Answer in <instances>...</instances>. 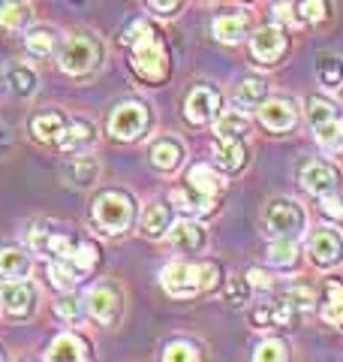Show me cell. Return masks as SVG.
<instances>
[{
	"label": "cell",
	"instance_id": "3957f363",
	"mask_svg": "<svg viewBox=\"0 0 343 362\" xmlns=\"http://www.w3.org/2000/svg\"><path fill=\"white\" fill-rule=\"evenodd\" d=\"M133 214H136V206L124 190H106V194H100L94 199V223L109 235L127 233L133 223Z\"/></svg>",
	"mask_w": 343,
	"mask_h": 362
},
{
	"label": "cell",
	"instance_id": "ab89813d",
	"mask_svg": "<svg viewBox=\"0 0 343 362\" xmlns=\"http://www.w3.org/2000/svg\"><path fill=\"white\" fill-rule=\"evenodd\" d=\"M250 296V281L247 278H229L226 284V302L229 305H244Z\"/></svg>",
	"mask_w": 343,
	"mask_h": 362
},
{
	"label": "cell",
	"instance_id": "ba28073f",
	"mask_svg": "<svg viewBox=\"0 0 343 362\" xmlns=\"http://www.w3.org/2000/svg\"><path fill=\"white\" fill-rule=\"evenodd\" d=\"M148 124H151L148 106L139 103V100H130V103H121L112 112L109 133H112V139H118V142H133L148 130Z\"/></svg>",
	"mask_w": 343,
	"mask_h": 362
},
{
	"label": "cell",
	"instance_id": "4fadbf2b",
	"mask_svg": "<svg viewBox=\"0 0 343 362\" xmlns=\"http://www.w3.org/2000/svg\"><path fill=\"white\" fill-rule=\"evenodd\" d=\"M286 45H289V40H286V30L280 25H265L250 37V52H253V58L265 66L277 64L283 58Z\"/></svg>",
	"mask_w": 343,
	"mask_h": 362
},
{
	"label": "cell",
	"instance_id": "8fae6325",
	"mask_svg": "<svg viewBox=\"0 0 343 362\" xmlns=\"http://www.w3.org/2000/svg\"><path fill=\"white\" fill-rule=\"evenodd\" d=\"M307 251L319 269H335L343 263V235L335 226H316L307 242Z\"/></svg>",
	"mask_w": 343,
	"mask_h": 362
},
{
	"label": "cell",
	"instance_id": "7402d4cb",
	"mask_svg": "<svg viewBox=\"0 0 343 362\" xmlns=\"http://www.w3.org/2000/svg\"><path fill=\"white\" fill-rule=\"evenodd\" d=\"M172 226V209L166 202H148L145 211H142V233L148 239H160L166 235Z\"/></svg>",
	"mask_w": 343,
	"mask_h": 362
},
{
	"label": "cell",
	"instance_id": "7a4b0ae2",
	"mask_svg": "<svg viewBox=\"0 0 343 362\" xmlns=\"http://www.w3.org/2000/svg\"><path fill=\"white\" fill-rule=\"evenodd\" d=\"M307 226V211L289 197L271 199L265 211H262V233L268 239H295Z\"/></svg>",
	"mask_w": 343,
	"mask_h": 362
},
{
	"label": "cell",
	"instance_id": "b9f144b4",
	"mask_svg": "<svg viewBox=\"0 0 343 362\" xmlns=\"http://www.w3.org/2000/svg\"><path fill=\"white\" fill-rule=\"evenodd\" d=\"M319 206L331 218V223H343V197L340 194H328V197H319Z\"/></svg>",
	"mask_w": 343,
	"mask_h": 362
},
{
	"label": "cell",
	"instance_id": "7dc6e473",
	"mask_svg": "<svg viewBox=\"0 0 343 362\" xmlns=\"http://www.w3.org/2000/svg\"><path fill=\"white\" fill-rule=\"evenodd\" d=\"M247 281H250V287H262V290L271 284L268 275H265V272H259V269H250V272H247Z\"/></svg>",
	"mask_w": 343,
	"mask_h": 362
},
{
	"label": "cell",
	"instance_id": "2e32d148",
	"mask_svg": "<svg viewBox=\"0 0 343 362\" xmlns=\"http://www.w3.org/2000/svg\"><path fill=\"white\" fill-rule=\"evenodd\" d=\"M214 163L223 173H241L247 166V145L244 139H217L214 142Z\"/></svg>",
	"mask_w": 343,
	"mask_h": 362
},
{
	"label": "cell",
	"instance_id": "9c48e42d",
	"mask_svg": "<svg viewBox=\"0 0 343 362\" xmlns=\"http://www.w3.org/2000/svg\"><path fill=\"white\" fill-rule=\"evenodd\" d=\"M163 287L175 299H193L202 293V263H169L163 269Z\"/></svg>",
	"mask_w": 343,
	"mask_h": 362
},
{
	"label": "cell",
	"instance_id": "d590c367",
	"mask_svg": "<svg viewBox=\"0 0 343 362\" xmlns=\"http://www.w3.org/2000/svg\"><path fill=\"white\" fill-rule=\"evenodd\" d=\"M280 302H283V305H289V308H295L299 314H304V311H311V308H313L316 293L307 287V284H295V287H286V290H283Z\"/></svg>",
	"mask_w": 343,
	"mask_h": 362
},
{
	"label": "cell",
	"instance_id": "cb8c5ba5",
	"mask_svg": "<svg viewBox=\"0 0 343 362\" xmlns=\"http://www.w3.org/2000/svg\"><path fill=\"white\" fill-rule=\"evenodd\" d=\"M88 344L82 341L78 335L73 332H66V335H57L52 347H49V354H45V359H73V362H82L88 359Z\"/></svg>",
	"mask_w": 343,
	"mask_h": 362
},
{
	"label": "cell",
	"instance_id": "5b68a950",
	"mask_svg": "<svg viewBox=\"0 0 343 362\" xmlns=\"http://www.w3.org/2000/svg\"><path fill=\"white\" fill-rule=\"evenodd\" d=\"M307 121H311V130L319 139V145H325V148H335L343 139V115L331 100L307 97Z\"/></svg>",
	"mask_w": 343,
	"mask_h": 362
},
{
	"label": "cell",
	"instance_id": "83f0119b",
	"mask_svg": "<svg viewBox=\"0 0 343 362\" xmlns=\"http://www.w3.org/2000/svg\"><path fill=\"white\" fill-rule=\"evenodd\" d=\"M247 130H250V118L244 115V112H238V109L223 112V115L217 118V124H214L217 139H244Z\"/></svg>",
	"mask_w": 343,
	"mask_h": 362
},
{
	"label": "cell",
	"instance_id": "e575fe53",
	"mask_svg": "<svg viewBox=\"0 0 343 362\" xmlns=\"http://www.w3.org/2000/svg\"><path fill=\"white\" fill-rule=\"evenodd\" d=\"M253 359L256 362H283V359H289V341H283V338H265V341L256 344Z\"/></svg>",
	"mask_w": 343,
	"mask_h": 362
},
{
	"label": "cell",
	"instance_id": "74e56055",
	"mask_svg": "<svg viewBox=\"0 0 343 362\" xmlns=\"http://www.w3.org/2000/svg\"><path fill=\"white\" fill-rule=\"evenodd\" d=\"M9 85H13L16 94L28 97L37 90V76H33V70H28V66H16V70L9 73Z\"/></svg>",
	"mask_w": 343,
	"mask_h": 362
},
{
	"label": "cell",
	"instance_id": "e0dca14e",
	"mask_svg": "<svg viewBox=\"0 0 343 362\" xmlns=\"http://www.w3.org/2000/svg\"><path fill=\"white\" fill-rule=\"evenodd\" d=\"M169 239H172V245H175L178 251L196 254V251H202V247H205L208 235H205V230L196 221H178V223L169 226Z\"/></svg>",
	"mask_w": 343,
	"mask_h": 362
},
{
	"label": "cell",
	"instance_id": "d6a6232c",
	"mask_svg": "<svg viewBox=\"0 0 343 362\" xmlns=\"http://www.w3.org/2000/svg\"><path fill=\"white\" fill-rule=\"evenodd\" d=\"M30 21V6L25 0H0V25L9 30H18Z\"/></svg>",
	"mask_w": 343,
	"mask_h": 362
},
{
	"label": "cell",
	"instance_id": "f6af8a7d",
	"mask_svg": "<svg viewBox=\"0 0 343 362\" xmlns=\"http://www.w3.org/2000/svg\"><path fill=\"white\" fill-rule=\"evenodd\" d=\"M151 4V9L154 13H160V16H172L175 9L181 6V0H148Z\"/></svg>",
	"mask_w": 343,
	"mask_h": 362
},
{
	"label": "cell",
	"instance_id": "c3c4849f",
	"mask_svg": "<svg viewBox=\"0 0 343 362\" xmlns=\"http://www.w3.org/2000/svg\"><path fill=\"white\" fill-rule=\"evenodd\" d=\"M274 18H289V0H274Z\"/></svg>",
	"mask_w": 343,
	"mask_h": 362
},
{
	"label": "cell",
	"instance_id": "1f68e13d",
	"mask_svg": "<svg viewBox=\"0 0 343 362\" xmlns=\"http://www.w3.org/2000/svg\"><path fill=\"white\" fill-rule=\"evenodd\" d=\"M316 76L325 88H340L343 85V58L340 54H319L316 61Z\"/></svg>",
	"mask_w": 343,
	"mask_h": 362
},
{
	"label": "cell",
	"instance_id": "8d00e7d4",
	"mask_svg": "<svg viewBox=\"0 0 343 362\" xmlns=\"http://www.w3.org/2000/svg\"><path fill=\"white\" fill-rule=\"evenodd\" d=\"M299 18L307 25H319V21L328 18V0H299Z\"/></svg>",
	"mask_w": 343,
	"mask_h": 362
},
{
	"label": "cell",
	"instance_id": "f1b7e54d",
	"mask_svg": "<svg viewBox=\"0 0 343 362\" xmlns=\"http://www.w3.org/2000/svg\"><path fill=\"white\" fill-rule=\"evenodd\" d=\"M30 130H33L37 139L52 142V139H61L64 130H66V124H64L61 112H42V115H37V118L30 121Z\"/></svg>",
	"mask_w": 343,
	"mask_h": 362
},
{
	"label": "cell",
	"instance_id": "5bb4252c",
	"mask_svg": "<svg viewBox=\"0 0 343 362\" xmlns=\"http://www.w3.org/2000/svg\"><path fill=\"white\" fill-rule=\"evenodd\" d=\"M184 115H187L190 124H196V127L214 121L217 115H220V90H217L214 85L193 88L190 97H187V103H184Z\"/></svg>",
	"mask_w": 343,
	"mask_h": 362
},
{
	"label": "cell",
	"instance_id": "ee69618b",
	"mask_svg": "<svg viewBox=\"0 0 343 362\" xmlns=\"http://www.w3.org/2000/svg\"><path fill=\"white\" fill-rule=\"evenodd\" d=\"M54 311L61 314V317H66V320H73V317H78V311H82V308H78L76 299H64V302L54 305Z\"/></svg>",
	"mask_w": 343,
	"mask_h": 362
},
{
	"label": "cell",
	"instance_id": "603a6c76",
	"mask_svg": "<svg viewBox=\"0 0 343 362\" xmlns=\"http://www.w3.org/2000/svg\"><path fill=\"white\" fill-rule=\"evenodd\" d=\"M187 185L196 190V194L208 197V199H217V197L223 194V178L217 175L211 166H205V163H199V166H193V169H190Z\"/></svg>",
	"mask_w": 343,
	"mask_h": 362
},
{
	"label": "cell",
	"instance_id": "44dd1931",
	"mask_svg": "<svg viewBox=\"0 0 343 362\" xmlns=\"http://www.w3.org/2000/svg\"><path fill=\"white\" fill-rule=\"evenodd\" d=\"M30 242L40 254H49V257H57V259L70 254L73 245H76V239H70V235H64V233H54V230H33Z\"/></svg>",
	"mask_w": 343,
	"mask_h": 362
},
{
	"label": "cell",
	"instance_id": "836d02e7",
	"mask_svg": "<svg viewBox=\"0 0 343 362\" xmlns=\"http://www.w3.org/2000/svg\"><path fill=\"white\" fill-rule=\"evenodd\" d=\"M57 142H61L64 151H78L82 145L94 142V127H90V121H76L70 130H64V136Z\"/></svg>",
	"mask_w": 343,
	"mask_h": 362
},
{
	"label": "cell",
	"instance_id": "d6986e66",
	"mask_svg": "<svg viewBox=\"0 0 343 362\" xmlns=\"http://www.w3.org/2000/svg\"><path fill=\"white\" fill-rule=\"evenodd\" d=\"M181 160H184V145L178 139H172V136H163V139H157L151 145V163H154V169H160V173L178 169Z\"/></svg>",
	"mask_w": 343,
	"mask_h": 362
},
{
	"label": "cell",
	"instance_id": "d4e9b609",
	"mask_svg": "<svg viewBox=\"0 0 343 362\" xmlns=\"http://www.w3.org/2000/svg\"><path fill=\"white\" fill-rule=\"evenodd\" d=\"M172 202H175V206L184 211V214H211L214 206H217V199H208V197L196 194L190 185L172 190Z\"/></svg>",
	"mask_w": 343,
	"mask_h": 362
},
{
	"label": "cell",
	"instance_id": "6da1fadb",
	"mask_svg": "<svg viewBox=\"0 0 343 362\" xmlns=\"http://www.w3.org/2000/svg\"><path fill=\"white\" fill-rule=\"evenodd\" d=\"M124 42L133 45V70L139 73L145 82H154V85L163 82L169 73V52L151 21L136 18L127 30V37H124Z\"/></svg>",
	"mask_w": 343,
	"mask_h": 362
},
{
	"label": "cell",
	"instance_id": "60d3db41",
	"mask_svg": "<svg viewBox=\"0 0 343 362\" xmlns=\"http://www.w3.org/2000/svg\"><path fill=\"white\" fill-rule=\"evenodd\" d=\"M28 49L33 52V54H52V49H54V40H52V33L49 30H33V33H28Z\"/></svg>",
	"mask_w": 343,
	"mask_h": 362
},
{
	"label": "cell",
	"instance_id": "4dcf8cb0",
	"mask_svg": "<svg viewBox=\"0 0 343 362\" xmlns=\"http://www.w3.org/2000/svg\"><path fill=\"white\" fill-rule=\"evenodd\" d=\"M97 175H100V163H97V157H88V154L76 157V160H73L70 166H66V178H70L76 187H88V185H94Z\"/></svg>",
	"mask_w": 343,
	"mask_h": 362
},
{
	"label": "cell",
	"instance_id": "277c9868",
	"mask_svg": "<svg viewBox=\"0 0 343 362\" xmlns=\"http://www.w3.org/2000/svg\"><path fill=\"white\" fill-rule=\"evenodd\" d=\"M94 263H97V247L90 242H76L70 254L49 266V278L57 290H70L76 287L78 278L94 269Z\"/></svg>",
	"mask_w": 343,
	"mask_h": 362
},
{
	"label": "cell",
	"instance_id": "7bdbcfd3",
	"mask_svg": "<svg viewBox=\"0 0 343 362\" xmlns=\"http://www.w3.org/2000/svg\"><path fill=\"white\" fill-rule=\"evenodd\" d=\"M217 284H220V266L202 263V290H214Z\"/></svg>",
	"mask_w": 343,
	"mask_h": 362
},
{
	"label": "cell",
	"instance_id": "ac0fdd59",
	"mask_svg": "<svg viewBox=\"0 0 343 362\" xmlns=\"http://www.w3.org/2000/svg\"><path fill=\"white\" fill-rule=\"evenodd\" d=\"M250 30V13L235 9V13H223L214 18V37L220 42H241Z\"/></svg>",
	"mask_w": 343,
	"mask_h": 362
},
{
	"label": "cell",
	"instance_id": "7c38bea8",
	"mask_svg": "<svg viewBox=\"0 0 343 362\" xmlns=\"http://www.w3.org/2000/svg\"><path fill=\"white\" fill-rule=\"evenodd\" d=\"M259 124L271 133H289L299 124V106L292 97H274L259 103Z\"/></svg>",
	"mask_w": 343,
	"mask_h": 362
},
{
	"label": "cell",
	"instance_id": "681fc988",
	"mask_svg": "<svg viewBox=\"0 0 343 362\" xmlns=\"http://www.w3.org/2000/svg\"><path fill=\"white\" fill-rule=\"evenodd\" d=\"M337 97H340V103H343V85L337 88Z\"/></svg>",
	"mask_w": 343,
	"mask_h": 362
},
{
	"label": "cell",
	"instance_id": "30bf717a",
	"mask_svg": "<svg viewBox=\"0 0 343 362\" xmlns=\"http://www.w3.org/2000/svg\"><path fill=\"white\" fill-rule=\"evenodd\" d=\"M88 311L102 326H118L124 314V293L109 281H102L88 293Z\"/></svg>",
	"mask_w": 343,
	"mask_h": 362
},
{
	"label": "cell",
	"instance_id": "4316f807",
	"mask_svg": "<svg viewBox=\"0 0 343 362\" xmlns=\"http://www.w3.org/2000/svg\"><path fill=\"white\" fill-rule=\"evenodd\" d=\"M30 272V257L18 247H4L0 251V278L6 281H21Z\"/></svg>",
	"mask_w": 343,
	"mask_h": 362
},
{
	"label": "cell",
	"instance_id": "52a82bcc",
	"mask_svg": "<svg viewBox=\"0 0 343 362\" xmlns=\"http://www.w3.org/2000/svg\"><path fill=\"white\" fill-rule=\"evenodd\" d=\"M299 181L307 194L313 197H328V194H340L343 187V175L340 169L331 163V160H323V157H313L299 166Z\"/></svg>",
	"mask_w": 343,
	"mask_h": 362
},
{
	"label": "cell",
	"instance_id": "bcb514c9",
	"mask_svg": "<svg viewBox=\"0 0 343 362\" xmlns=\"http://www.w3.org/2000/svg\"><path fill=\"white\" fill-rule=\"evenodd\" d=\"M250 317H253V323L259 326V329H265L268 323H274V308H268V305H262V308H256Z\"/></svg>",
	"mask_w": 343,
	"mask_h": 362
},
{
	"label": "cell",
	"instance_id": "8992f818",
	"mask_svg": "<svg viewBox=\"0 0 343 362\" xmlns=\"http://www.w3.org/2000/svg\"><path fill=\"white\" fill-rule=\"evenodd\" d=\"M100 58H102L100 40L90 37V33H76L61 49V70L70 76H85L100 64Z\"/></svg>",
	"mask_w": 343,
	"mask_h": 362
},
{
	"label": "cell",
	"instance_id": "f35d334b",
	"mask_svg": "<svg viewBox=\"0 0 343 362\" xmlns=\"http://www.w3.org/2000/svg\"><path fill=\"white\" fill-rule=\"evenodd\" d=\"M163 359H169V362H175V359H202V354H199V347L196 344H190V341H172L166 350H163Z\"/></svg>",
	"mask_w": 343,
	"mask_h": 362
},
{
	"label": "cell",
	"instance_id": "9a60e30c",
	"mask_svg": "<svg viewBox=\"0 0 343 362\" xmlns=\"http://www.w3.org/2000/svg\"><path fill=\"white\" fill-rule=\"evenodd\" d=\"M0 302H4V311L9 317H30L33 305H37V290L25 281H6L0 287Z\"/></svg>",
	"mask_w": 343,
	"mask_h": 362
},
{
	"label": "cell",
	"instance_id": "ffe728a7",
	"mask_svg": "<svg viewBox=\"0 0 343 362\" xmlns=\"http://www.w3.org/2000/svg\"><path fill=\"white\" fill-rule=\"evenodd\" d=\"M319 302H323V320L343 329V278H328Z\"/></svg>",
	"mask_w": 343,
	"mask_h": 362
},
{
	"label": "cell",
	"instance_id": "484cf974",
	"mask_svg": "<svg viewBox=\"0 0 343 362\" xmlns=\"http://www.w3.org/2000/svg\"><path fill=\"white\" fill-rule=\"evenodd\" d=\"M268 263L274 269H280V272L299 269L301 254H299V245H295V239H274V245L268 247Z\"/></svg>",
	"mask_w": 343,
	"mask_h": 362
},
{
	"label": "cell",
	"instance_id": "f546056e",
	"mask_svg": "<svg viewBox=\"0 0 343 362\" xmlns=\"http://www.w3.org/2000/svg\"><path fill=\"white\" fill-rule=\"evenodd\" d=\"M265 97H268V82L259 78V76L241 78V85H238V90H235L238 106H259V103H265Z\"/></svg>",
	"mask_w": 343,
	"mask_h": 362
}]
</instances>
